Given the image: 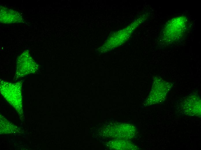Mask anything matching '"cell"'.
<instances>
[{
  "label": "cell",
  "mask_w": 201,
  "mask_h": 150,
  "mask_svg": "<svg viewBox=\"0 0 201 150\" xmlns=\"http://www.w3.org/2000/svg\"><path fill=\"white\" fill-rule=\"evenodd\" d=\"M187 20L184 17H179L169 22L163 29L160 41L165 44L178 40L184 34L187 27Z\"/></svg>",
  "instance_id": "cell-1"
}]
</instances>
